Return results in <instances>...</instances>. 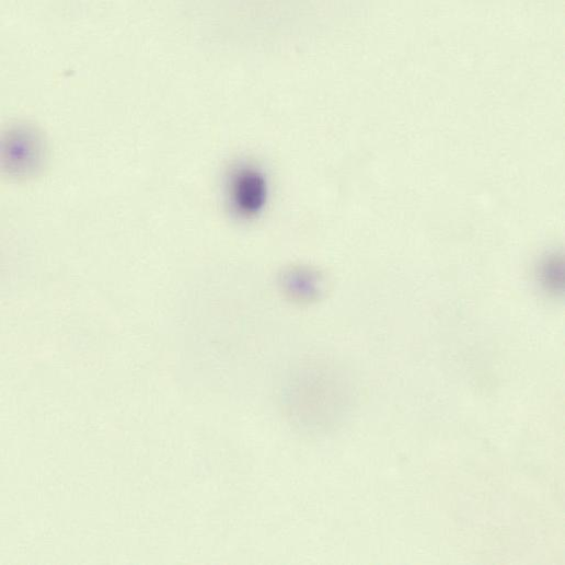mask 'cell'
Listing matches in <instances>:
<instances>
[{
  "mask_svg": "<svg viewBox=\"0 0 565 565\" xmlns=\"http://www.w3.org/2000/svg\"><path fill=\"white\" fill-rule=\"evenodd\" d=\"M229 196L235 212L245 217L255 215L266 198V184L263 175L254 168H239L231 175Z\"/></svg>",
  "mask_w": 565,
  "mask_h": 565,
  "instance_id": "6da1fadb",
  "label": "cell"
}]
</instances>
